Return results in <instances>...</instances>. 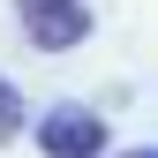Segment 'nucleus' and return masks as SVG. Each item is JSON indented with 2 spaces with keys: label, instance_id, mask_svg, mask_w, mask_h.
<instances>
[{
  "label": "nucleus",
  "instance_id": "f257e3e1",
  "mask_svg": "<svg viewBox=\"0 0 158 158\" xmlns=\"http://www.w3.org/2000/svg\"><path fill=\"white\" fill-rule=\"evenodd\" d=\"M30 143H38V158H106L113 151V128H106V113L60 98V106L30 113Z\"/></svg>",
  "mask_w": 158,
  "mask_h": 158
},
{
  "label": "nucleus",
  "instance_id": "f03ea898",
  "mask_svg": "<svg viewBox=\"0 0 158 158\" xmlns=\"http://www.w3.org/2000/svg\"><path fill=\"white\" fill-rule=\"evenodd\" d=\"M8 8H15V30H23L38 53H75L90 38V23H98L90 0H8Z\"/></svg>",
  "mask_w": 158,
  "mask_h": 158
},
{
  "label": "nucleus",
  "instance_id": "7ed1b4c3",
  "mask_svg": "<svg viewBox=\"0 0 158 158\" xmlns=\"http://www.w3.org/2000/svg\"><path fill=\"white\" fill-rule=\"evenodd\" d=\"M30 135V98L15 90V75H0V151Z\"/></svg>",
  "mask_w": 158,
  "mask_h": 158
},
{
  "label": "nucleus",
  "instance_id": "20e7f679",
  "mask_svg": "<svg viewBox=\"0 0 158 158\" xmlns=\"http://www.w3.org/2000/svg\"><path fill=\"white\" fill-rule=\"evenodd\" d=\"M121 158H158V143H128V151H121Z\"/></svg>",
  "mask_w": 158,
  "mask_h": 158
}]
</instances>
